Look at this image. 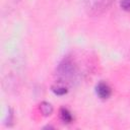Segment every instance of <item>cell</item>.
I'll use <instances>...</instances> for the list:
<instances>
[{"label": "cell", "instance_id": "8992f818", "mask_svg": "<svg viewBox=\"0 0 130 130\" xmlns=\"http://www.w3.org/2000/svg\"><path fill=\"white\" fill-rule=\"evenodd\" d=\"M53 106L49 102H42L40 104V111L44 116H50L53 113Z\"/></svg>", "mask_w": 130, "mask_h": 130}, {"label": "cell", "instance_id": "52a82bcc", "mask_svg": "<svg viewBox=\"0 0 130 130\" xmlns=\"http://www.w3.org/2000/svg\"><path fill=\"white\" fill-rule=\"evenodd\" d=\"M120 6L124 11L130 12V0H121Z\"/></svg>", "mask_w": 130, "mask_h": 130}, {"label": "cell", "instance_id": "ba28073f", "mask_svg": "<svg viewBox=\"0 0 130 130\" xmlns=\"http://www.w3.org/2000/svg\"><path fill=\"white\" fill-rule=\"evenodd\" d=\"M13 118H14V116H13V111H12L11 109H9V110H8V115H7V124H8V126H11V125H12V123H13Z\"/></svg>", "mask_w": 130, "mask_h": 130}, {"label": "cell", "instance_id": "277c9868", "mask_svg": "<svg viewBox=\"0 0 130 130\" xmlns=\"http://www.w3.org/2000/svg\"><path fill=\"white\" fill-rule=\"evenodd\" d=\"M59 118L64 124H71L74 121V117L71 113V111L65 107L60 108L59 110Z\"/></svg>", "mask_w": 130, "mask_h": 130}, {"label": "cell", "instance_id": "6da1fadb", "mask_svg": "<svg viewBox=\"0 0 130 130\" xmlns=\"http://www.w3.org/2000/svg\"><path fill=\"white\" fill-rule=\"evenodd\" d=\"M79 75V69L74 59L70 56L64 57L58 64L56 68V76L58 78L57 82L66 84H72V81H76Z\"/></svg>", "mask_w": 130, "mask_h": 130}, {"label": "cell", "instance_id": "7a4b0ae2", "mask_svg": "<svg viewBox=\"0 0 130 130\" xmlns=\"http://www.w3.org/2000/svg\"><path fill=\"white\" fill-rule=\"evenodd\" d=\"M115 0H84V7L89 15L96 16L106 12Z\"/></svg>", "mask_w": 130, "mask_h": 130}, {"label": "cell", "instance_id": "3957f363", "mask_svg": "<svg viewBox=\"0 0 130 130\" xmlns=\"http://www.w3.org/2000/svg\"><path fill=\"white\" fill-rule=\"evenodd\" d=\"M112 87L106 81H100L95 85V93L102 100H107L112 95Z\"/></svg>", "mask_w": 130, "mask_h": 130}, {"label": "cell", "instance_id": "5b68a950", "mask_svg": "<svg viewBox=\"0 0 130 130\" xmlns=\"http://www.w3.org/2000/svg\"><path fill=\"white\" fill-rule=\"evenodd\" d=\"M52 91L57 95H64L68 92V86L66 84L56 81V83L52 85Z\"/></svg>", "mask_w": 130, "mask_h": 130}]
</instances>
